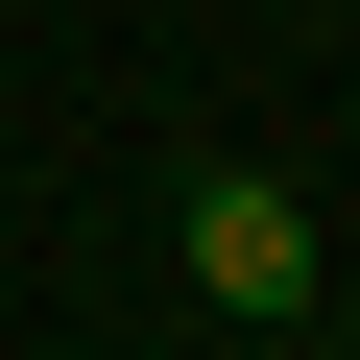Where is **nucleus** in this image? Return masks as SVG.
Instances as JSON below:
<instances>
[{"label":"nucleus","instance_id":"1","mask_svg":"<svg viewBox=\"0 0 360 360\" xmlns=\"http://www.w3.org/2000/svg\"><path fill=\"white\" fill-rule=\"evenodd\" d=\"M168 264H193V312H240V336H288V312L336 288V264H312V193H288V168H193Z\"/></svg>","mask_w":360,"mask_h":360}]
</instances>
